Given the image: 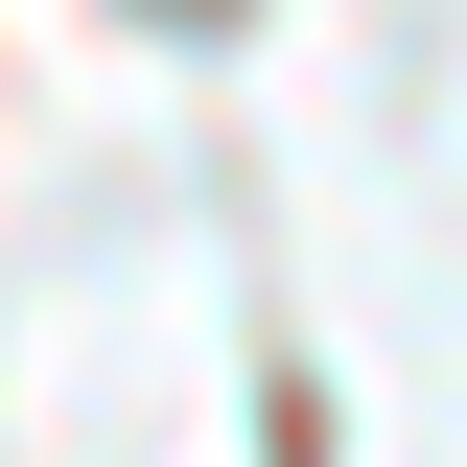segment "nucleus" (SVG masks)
<instances>
[]
</instances>
